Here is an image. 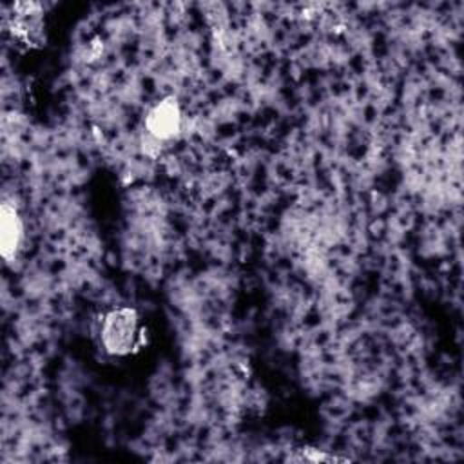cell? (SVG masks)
Listing matches in <instances>:
<instances>
[{
  "mask_svg": "<svg viewBox=\"0 0 464 464\" xmlns=\"http://www.w3.org/2000/svg\"><path fill=\"white\" fill-rule=\"evenodd\" d=\"M24 237V223L14 205L2 203L0 207V252L4 259H13Z\"/></svg>",
  "mask_w": 464,
  "mask_h": 464,
  "instance_id": "cell-3",
  "label": "cell"
},
{
  "mask_svg": "<svg viewBox=\"0 0 464 464\" xmlns=\"http://www.w3.org/2000/svg\"><path fill=\"white\" fill-rule=\"evenodd\" d=\"M100 346L112 357L132 353L141 343V319L132 306H116L100 319Z\"/></svg>",
  "mask_w": 464,
  "mask_h": 464,
  "instance_id": "cell-1",
  "label": "cell"
},
{
  "mask_svg": "<svg viewBox=\"0 0 464 464\" xmlns=\"http://www.w3.org/2000/svg\"><path fill=\"white\" fill-rule=\"evenodd\" d=\"M181 129V107L174 96L160 100L145 116V132L149 140L163 143L178 136Z\"/></svg>",
  "mask_w": 464,
  "mask_h": 464,
  "instance_id": "cell-2",
  "label": "cell"
}]
</instances>
